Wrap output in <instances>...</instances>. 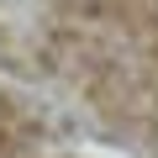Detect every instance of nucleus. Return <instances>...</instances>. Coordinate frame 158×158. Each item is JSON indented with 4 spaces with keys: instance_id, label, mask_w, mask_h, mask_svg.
Instances as JSON below:
<instances>
[{
    "instance_id": "nucleus-1",
    "label": "nucleus",
    "mask_w": 158,
    "mask_h": 158,
    "mask_svg": "<svg viewBox=\"0 0 158 158\" xmlns=\"http://www.w3.org/2000/svg\"><path fill=\"white\" fill-rule=\"evenodd\" d=\"M16 58L37 116L90 158H158V0H27Z\"/></svg>"
}]
</instances>
